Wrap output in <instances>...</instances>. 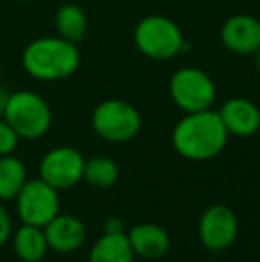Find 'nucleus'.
I'll return each mask as SVG.
<instances>
[{"mask_svg":"<svg viewBox=\"0 0 260 262\" xmlns=\"http://www.w3.org/2000/svg\"><path fill=\"white\" fill-rule=\"evenodd\" d=\"M18 141H20V136L4 118H0V157L11 156L16 150Z\"/></svg>","mask_w":260,"mask_h":262,"instance_id":"19","label":"nucleus"},{"mask_svg":"<svg viewBox=\"0 0 260 262\" xmlns=\"http://www.w3.org/2000/svg\"><path fill=\"white\" fill-rule=\"evenodd\" d=\"M27 169L18 157H0V200H13L27 182Z\"/></svg>","mask_w":260,"mask_h":262,"instance_id":"16","label":"nucleus"},{"mask_svg":"<svg viewBox=\"0 0 260 262\" xmlns=\"http://www.w3.org/2000/svg\"><path fill=\"white\" fill-rule=\"evenodd\" d=\"M134 252L123 234H102L89 252V262H134Z\"/></svg>","mask_w":260,"mask_h":262,"instance_id":"15","label":"nucleus"},{"mask_svg":"<svg viewBox=\"0 0 260 262\" xmlns=\"http://www.w3.org/2000/svg\"><path fill=\"white\" fill-rule=\"evenodd\" d=\"M14 200L21 223L41 228L59 214L61 207L57 189L41 179L27 180Z\"/></svg>","mask_w":260,"mask_h":262,"instance_id":"7","label":"nucleus"},{"mask_svg":"<svg viewBox=\"0 0 260 262\" xmlns=\"http://www.w3.org/2000/svg\"><path fill=\"white\" fill-rule=\"evenodd\" d=\"M16 2H27V0H16Z\"/></svg>","mask_w":260,"mask_h":262,"instance_id":"24","label":"nucleus"},{"mask_svg":"<svg viewBox=\"0 0 260 262\" xmlns=\"http://www.w3.org/2000/svg\"><path fill=\"white\" fill-rule=\"evenodd\" d=\"M237 216L228 205H210L198 220V239L210 252H223L230 248L237 239Z\"/></svg>","mask_w":260,"mask_h":262,"instance_id":"9","label":"nucleus"},{"mask_svg":"<svg viewBox=\"0 0 260 262\" xmlns=\"http://www.w3.org/2000/svg\"><path fill=\"white\" fill-rule=\"evenodd\" d=\"M134 43L143 55L157 61L175 57L185 45L180 27L160 14H150L139 20L134 29Z\"/></svg>","mask_w":260,"mask_h":262,"instance_id":"4","label":"nucleus"},{"mask_svg":"<svg viewBox=\"0 0 260 262\" xmlns=\"http://www.w3.org/2000/svg\"><path fill=\"white\" fill-rule=\"evenodd\" d=\"M11 234H13V223H11V216L6 210L2 204H0V246L4 243H7L11 239Z\"/></svg>","mask_w":260,"mask_h":262,"instance_id":"20","label":"nucleus"},{"mask_svg":"<svg viewBox=\"0 0 260 262\" xmlns=\"http://www.w3.org/2000/svg\"><path fill=\"white\" fill-rule=\"evenodd\" d=\"M4 120L14 128L20 139H38L50 130L52 111L41 95L20 90L9 95Z\"/></svg>","mask_w":260,"mask_h":262,"instance_id":"3","label":"nucleus"},{"mask_svg":"<svg viewBox=\"0 0 260 262\" xmlns=\"http://www.w3.org/2000/svg\"><path fill=\"white\" fill-rule=\"evenodd\" d=\"M127 239L135 257L146 260H157L170 252V234L157 223H137L127 232Z\"/></svg>","mask_w":260,"mask_h":262,"instance_id":"12","label":"nucleus"},{"mask_svg":"<svg viewBox=\"0 0 260 262\" xmlns=\"http://www.w3.org/2000/svg\"><path fill=\"white\" fill-rule=\"evenodd\" d=\"M56 29L61 38L72 43H79L87 31L86 13L77 4H64L56 13Z\"/></svg>","mask_w":260,"mask_h":262,"instance_id":"17","label":"nucleus"},{"mask_svg":"<svg viewBox=\"0 0 260 262\" xmlns=\"http://www.w3.org/2000/svg\"><path fill=\"white\" fill-rule=\"evenodd\" d=\"M91 127L109 143L130 141L141 130V114L125 100H104L91 114Z\"/></svg>","mask_w":260,"mask_h":262,"instance_id":"5","label":"nucleus"},{"mask_svg":"<svg viewBox=\"0 0 260 262\" xmlns=\"http://www.w3.org/2000/svg\"><path fill=\"white\" fill-rule=\"evenodd\" d=\"M49 248L57 253H72L82 248L87 237L86 225L75 216L57 214L43 227Z\"/></svg>","mask_w":260,"mask_h":262,"instance_id":"11","label":"nucleus"},{"mask_svg":"<svg viewBox=\"0 0 260 262\" xmlns=\"http://www.w3.org/2000/svg\"><path fill=\"white\" fill-rule=\"evenodd\" d=\"M80 64L77 43L61 36H45L31 41L21 52V66L36 80L56 82L68 79Z\"/></svg>","mask_w":260,"mask_h":262,"instance_id":"2","label":"nucleus"},{"mask_svg":"<svg viewBox=\"0 0 260 262\" xmlns=\"http://www.w3.org/2000/svg\"><path fill=\"white\" fill-rule=\"evenodd\" d=\"M125 232V223L120 217H109L104 221V234H123Z\"/></svg>","mask_w":260,"mask_h":262,"instance_id":"21","label":"nucleus"},{"mask_svg":"<svg viewBox=\"0 0 260 262\" xmlns=\"http://www.w3.org/2000/svg\"><path fill=\"white\" fill-rule=\"evenodd\" d=\"M228 136L219 113L205 109L185 113L171 132V145L187 161H210L223 152Z\"/></svg>","mask_w":260,"mask_h":262,"instance_id":"1","label":"nucleus"},{"mask_svg":"<svg viewBox=\"0 0 260 262\" xmlns=\"http://www.w3.org/2000/svg\"><path fill=\"white\" fill-rule=\"evenodd\" d=\"M226 132L237 138H250L260 128V109L248 98H230L219 109Z\"/></svg>","mask_w":260,"mask_h":262,"instance_id":"13","label":"nucleus"},{"mask_svg":"<svg viewBox=\"0 0 260 262\" xmlns=\"http://www.w3.org/2000/svg\"><path fill=\"white\" fill-rule=\"evenodd\" d=\"M255 64H257V68L260 70V49L255 52Z\"/></svg>","mask_w":260,"mask_h":262,"instance_id":"23","label":"nucleus"},{"mask_svg":"<svg viewBox=\"0 0 260 262\" xmlns=\"http://www.w3.org/2000/svg\"><path fill=\"white\" fill-rule=\"evenodd\" d=\"M221 41L230 52L255 54L260 49V20L251 14H235L223 24Z\"/></svg>","mask_w":260,"mask_h":262,"instance_id":"10","label":"nucleus"},{"mask_svg":"<svg viewBox=\"0 0 260 262\" xmlns=\"http://www.w3.org/2000/svg\"><path fill=\"white\" fill-rule=\"evenodd\" d=\"M84 179L94 187L107 189L112 187L120 179V168L111 157L97 156L91 157L84 164Z\"/></svg>","mask_w":260,"mask_h":262,"instance_id":"18","label":"nucleus"},{"mask_svg":"<svg viewBox=\"0 0 260 262\" xmlns=\"http://www.w3.org/2000/svg\"><path fill=\"white\" fill-rule=\"evenodd\" d=\"M170 97L184 113H198L216 102V84L203 70L185 66L171 75Z\"/></svg>","mask_w":260,"mask_h":262,"instance_id":"6","label":"nucleus"},{"mask_svg":"<svg viewBox=\"0 0 260 262\" xmlns=\"http://www.w3.org/2000/svg\"><path fill=\"white\" fill-rule=\"evenodd\" d=\"M13 248L18 259L23 262H39L45 259L46 252H49V243H46L45 232L41 227L23 223L14 232Z\"/></svg>","mask_w":260,"mask_h":262,"instance_id":"14","label":"nucleus"},{"mask_svg":"<svg viewBox=\"0 0 260 262\" xmlns=\"http://www.w3.org/2000/svg\"><path fill=\"white\" fill-rule=\"evenodd\" d=\"M86 159L73 146H56L39 162V179L54 189H69L84 179Z\"/></svg>","mask_w":260,"mask_h":262,"instance_id":"8","label":"nucleus"},{"mask_svg":"<svg viewBox=\"0 0 260 262\" xmlns=\"http://www.w3.org/2000/svg\"><path fill=\"white\" fill-rule=\"evenodd\" d=\"M9 91L6 88H0V118L4 116V111H6V105H7V100H9Z\"/></svg>","mask_w":260,"mask_h":262,"instance_id":"22","label":"nucleus"}]
</instances>
